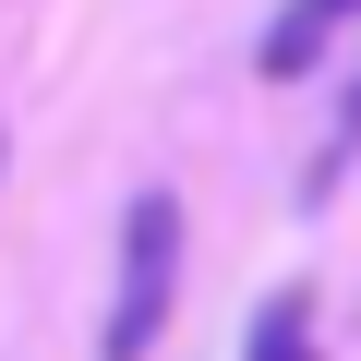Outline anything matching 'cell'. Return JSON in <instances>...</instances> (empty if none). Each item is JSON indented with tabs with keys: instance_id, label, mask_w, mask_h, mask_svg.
Masks as SVG:
<instances>
[{
	"instance_id": "obj_1",
	"label": "cell",
	"mask_w": 361,
	"mask_h": 361,
	"mask_svg": "<svg viewBox=\"0 0 361 361\" xmlns=\"http://www.w3.org/2000/svg\"><path fill=\"white\" fill-rule=\"evenodd\" d=\"M169 301H180V205H169V193H133V217H121V277H109V325H97V349H109V361H145V349L169 337Z\"/></svg>"
},
{
	"instance_id": "obj_2",
	"label": "cell",
	"mask_w": 361,
	"mask_h": 361,
	"mask_svg": "<svg viewBox=\"0 0 361 361\" xmlns=\"http://www.w3.org/2000/svg\"><path fill=\"white\" fill-rule=\"evenodd\" d=\"M349 13H361V0H289V13L265 25V49H253V61H265L277 85H289V73H313V61H325V37H337Z\"/></svg>"
},
{
	"instance_id": "obj_3",
	"label": "cell",
	"mask_w": 361,
	"mask_h": 361,
	"mask_svg": "<svg viewBox=\"0 0 361 361\" xmlns=\"http://www.w3.org/2000/svg\"><path fill=\"white\" fill-rule=\"evenodd\" d=\"M241 361H313V301L277 289V301L253 313V349H241Z\"/></svg>"
},
{
	"instance_id": "obj_4",
	"label": "cell",
	"mask_w": 361,
	"mask_h": 361,
	"mask_svg": "<svg viewBox=\"0 0 361 361\" xmlns=\"http://www.w3.org/2000/svg\"><path fill=\"white\" fill-rule=\"evenodd\" d=\"M349 145H361V85H349V109H337V157H349Z\"/></svg>"
}]
</instances>
